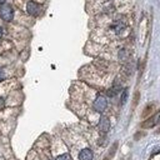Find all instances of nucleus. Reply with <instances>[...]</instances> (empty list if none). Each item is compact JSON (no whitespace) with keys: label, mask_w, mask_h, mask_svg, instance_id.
<instances>
[{"label":"nucleus","mask_w":160,"mask_h":160,"mask_svg":"<svg viewBox=\"0 0 160 160\" xmlns=\"http://www.w3.org/2000/svg\"><path fill=\"white\" fill-rule=\"evenodd\" d=\"M0 16H1V19L5 20V21H11L12 18H14V10H12L11 5L4 4V5L0 8Z\"/></svg>","instance_id":"1"},{"label":"nucleus","mask_w":160,"mask_h":160,"mask_svg":"<svg viewBox=\"0 0 160 160\" xmlns=\"http://www.w3.org/2000/svg\"><path fill=\"white\" fill-rule=\"evenodd\" d=\"M160 124V111H158L155 115H152L151 118L146 119L145 121L141 122V128L144 129H150V128H154L155 125Z\"/></svg>","instance_id":"2"},{"label":"nucleus","mask_w":160,"mask_h":160,"mask_svg":"<svg viewBox=\"0 0 160 160\" xmlns=\"http://www.w3.org/2000/svg\"><path fill=\"white\" fill-rule=\"evenodd\" d=\"M106 106H108V100H106V98L102 96V95H98L96 99H95V101H94V109H95V111L102 112V111L106 109Z\"/></svg>","instance_id":"3"},{"label":"nucleus","mask_w":160,"mask_h":160,"mask_svg":"<svg viewBox=\"0 0 160 160\" xmlns=\"http://www.w3.org/2000/svg\"><path fill=\"white\" fill-rule=\"evenodd\" d=\"M26 11L31 16H38L40 14V11H41V6L38 2H35V1H28V4H26Z\"/></svg>","instance_id":"4"},{"label":"nucleus","mask_w":160,"mask_h":160,"mask_svg":"<svg viewBox=\"0 0 160 160\" xmlns=\"http://www.w3.org/2000/svg\"><path fill=\"white\" fill-rule=\"evenodd\" d=\"M98 126H99V130H100L101 132H108L109 129H110V120H109L106 116H101Z\"/></svg>","instance_id":"5"},{"label":"nucleus","mask_w":160,"mask_h":160,"mask_svg":"<svg viewBox=\"0 0 160 160\" xmlns=\"http://www.w3.org/2000/svg\"><path fill=\"white\" fill-rule=\"evenodd\" d=\"M94 152L90 149H82L79 152V160H92Z\"/></svg>","instance_id":"6"},{"label":"nucleus","mask_w":160,"mask_h":160,"mask_svg":"<svg viewBox=\"0 0 160 160\" xmlns=\"http://www.w3.org/2000/svg\"><path fill=\"white\" fill-rule=\"evenodd\" d=\"M152 109H154V104H152V102H151V104H149V105H146V106H145V109L142 110L141 116H142V118H146L148 115H150V112L152 111Z\"/></svg>","instance_id":"7"},{"label":"nucleus","mask_w":160,"mask_h":160,"mask_svg":"<svg viewBox=\"0 0 160 160\" xmlns=\"http://www.w3.org/2000/svg\"><path fill=\"white\" fill-rule=\"evenodd\" d=\"M112 28H114V30L116 31V34H120V32H121V31L125 29V24H124V22L118 21L116 24H114V26H112Z\"/></svg>","instance_id":"8"},{"label":"nucleus","mask_w":160,"mask_h":160,"mask_svg":"<svg viewBox=\"0 0 160 160\" xmlns=\"http://www.w3.org/2000/svg\"><path fill=\"white\" fill-rule=\"evenodd\" d=\"M128 55H129V54H128V51H126L125 49L120 50V52H119V58H120V60H122V61L128 59Z\"/></svg>","instance_id":"9"},{"label":"nucleus","mask_w":160,"mask_h":160,"mask_svg":"<svg viewBox=\"0 0 160 160\" xmlns=\"http://www.w3.org/2000/svg\"><path fill=\"white\" fill-rule=\"evenodd\" d=\"M126 99H128V89H125L121 94V105H124L126 102Z\"/></svg>","instance_id":"10"},{"label":"nucleus","mask_w":160,"mask_h":160,"mask_svg":"<svg viewBox=\"0 0 160 160\" xmlns=\"http://www.w3.org/2000/svg\"><path fill=\"white\" fill-rule=\"evenodd\" d=\"M56 160H71V156L69 154H61L56 158Z\"/></svg>","instance_id":"11"},{"label":"nucleus","mask_w":160,"mask_h":160,"mask_svg":"<svg viewBox=\"0 0 160 160\" xmlns=\"http://www.w3.org/2000/svg\"><path fill=\"white\" fill-rule=\"evenodd\" d=\"M4 79H5V71H4L2 68H0V81L4 80Z\"/></svg>","instance_id":"12"},{"label":"nucleus","mask_w":160,"mask_h":160,"mask_svg":"<svg viewBox=\"0 0 160 160\" xmlns=\"http://www.w3.org/2000/svg\"><path fill=\"white\" fill-rule=\"evenodd\" d=\"M4 102H5V101H4V99H2V98H0V108H4Z\"/></svg>","instance_id":"13"},{"label":"nucleus","mask_w":160,"mask_h":160,"mask_svg":"<svg viewBox=\"0 0 160 160\" xmlns=\"http://www.w3.org/2000/svg\"><path fill=\"white\" fill-rule=\"evenodd\" d=\"M1 36H2V29L0 28V39H1Z\"/></svg>","instance_id":"14"},{"label":"nucleus","mask_w":160,"mask_h":160,"mask_svg":"<svg viewBox=\"0 0 160 160\" xmlns=\"http://www.w3.org/2000/svg\"><path fill=\"white\" fill-rule=\"evenodd\" d=\"M4 2H5V0H0V5H1V4H4Z\"/></svg>","instance_id":"15"},{"label":"nucleus","mask_w":160,"mask_h":160,"mask_svg":"<svg viewBox=\"0 0 160 160\" xmlns=\"http://www.w3.org/2000/svg\"><path fill=\"white\" fill-rule=\"evenodd\" d=\"M156 132H158V134H160V129H159V130H156Z\"/></svg>","instance_id":"16"}]
</instances>
